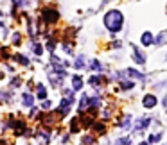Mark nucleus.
I'll return each instance as SVG.
<instances>
[{"label":"nucleus","mask_w":167,"mask_h":145,"mask_svg":"<svg viewBox=\"0 0 167 145\" xmlns=\"http://www.w3.org/2000/svg\"><path fill=\"white\" fill-rule=\"evenodd\" d=\"M122 22H124V18H122V13L121 11H108V13H106V16H104V25L111 32L121 31Z\"/></svg>","instance_id":"1"},{"label":"nucleus","mask_w":167,"mask_h":145,"mask_svg":"<svg viewBox=\"0 0 167 145\" xmlns=\"http://www.w3.org/2000/svg\"><path fill=\"white\" fill-rule=\"evenodd\" d=\"M43 18L47 23H52L54 20H58V11H52V9H47L43 11Z\"/></svg>","instance_id":"2"},{"label":"nucleus","mask_w":167,"mask_h":145,"mask_svg":"<svg viewBox=\"0 0 167 145\" xmlns=\"http://www.w3.org/2000/svg\"><path fill=\"white\" fill-rule=\"evenodd\" d=\"M142 104H144V108H155L156 106V97L155 95H146L144 97V100H142Z\"/></svg>","instance_id":"3"},{"label":"nucleus","mask_w":167,"mask_h":145,"mask_svg":"<svg viewBox=\"0 0 167 145\" xmlns=\"http://www.w3.org/2000/svg\"><path fill=\"white\" fill-rule=\"evenodd\" d=\"M131 50H133V59H135L138 65H144L146 63V56H142V54H140V50L135 49V47H131Z\"/></svg>","instance_id":"4"},{"label":"nucleus","mask_w":167,"mask_h":145,"mask_svg":"<svg viewBox=\"0 0 167 145\" xmlns=\"http://www.w3.org/2000/svg\"><path fill=\"white\" fill-rule=\"evenodd\" d=\"M126 75H131V77H137V79H140V81H146V77L140 74V72H137V70H131V68H128L126 70Z\"/></svg>","instance_id":"5"},{"label":"nucleus","mask_w":167,"mask_h":145,"mask_svg":"<svg viewBox=\"0 0 167 145\" xmlns=\"http://www.w3.org/2000/svg\"><path fill=\"white\" fill-rule=\"evenodd\" d=\"M72 88H74V90H81L83 88V81H81L79 75H76L74 79H72Z\"/></svg>","instance_id":"6"},{"label":"nucleus","mask_w":167,"mask_h":145,"mask_svg":"<svg viewBox=\"0 0 167 145\" xmlns=\"http://www.w3.org/2000/svg\"><path fill=\"white\" fill-rule=\"evenodd\" d=\"M140 41H142V45H151V43H153V36H151V32H144V34H142V39H140Z\"/></svg>","instance_id":"7"},{"label":"nucleus","mask_w":167,"mask_h":145,"mask_svg":"<svg viewBox=\"0 0 167 145\" xmlns=\"http://www.w3.org/2000/svg\"><path fill=\"white\" fill-rule=\"evenodd\" d=\"M148 124H149V118H142V120H138V126H137V131H142L148 127Z\"/></svg>","instance_id":"8"},{"label":"nucleus","mask_w":167,"mask_h":145,"mask_svg":"<svg viewBox=\"0 0 167 145\" xmlns=\"http://www.w3.org/2000/svg\"><path fill=\"white\" fill-rule=\"evenodd\" d=\"M32 100H34V98H32L31 93H25L23 95V104H25V106H32Z\"/></svg>","instance_id":"9"},{"label":"nucleus","mask_w":167,"mask_h":145,"mask_svg":"<svg viewBox=\"0 0 167 145\" xmlns=\"http://www.w3.org/2000/svg\"><path fill=\"white\" fill-rule=\"evenodd\" d=\"M45 97H47V90L42 86V84H40V86H38V98H42V100H43Z\"/></svg>","instance_id":"10"},{"label":"nucleus","mask_w":167,"mask_h":145,"mask_svg":"<svg viewBox=\"0 0 167 145\" xmlns=\"http://www.w3.org/2000/svg\"><path fill=\"white\" fill-rule=\"evenodd\" d=\"M92 70H95V72H101L103 70V65L97 61V59H93L92 61Z\"/></svg>","instance_id":"11"},{"label":"nucleus","mask_w":167,"mask_h":145,"mask_svg":"<svg viewBox=\"0 0 167 145\" xmlns=\"http://www.w3.org/2000/svg\"><path fill=\"white\" fill-rule=\"evenodd\" d=\"M32 50H34V54H42V52H43V47H42V45H38V43H34V45H32Z\"/></svg>","instance_id":"12"},{"label":"nucleus","mask_w":167,"mask_h":145,"mask_svg":"<svg viewBox=\"0 0 167 145\" xmlns=\"http://www.w3.org/2000/svg\"><path fill=\"white\" fill-rule=\"evenodd\" d=\"M83 65H85V56H79L76 61V68H83Z\"/></svg>","instance_id":"13"},{"label":"nucleus","mask_w":167,"mask_h":145,"mask_svg":"<svg viewBox=\"0 0 167 145\" xmlns=\"http://www.w3.org/2000/svg\"><path fill=\"white\" fill-rule=\"evenodd\" d=\"M90 84H92V86H99V84H101V77H92Z\"/></svg>","instance_id":"14"},{"label":"nucleus","mask_w":167,"mask_h":145,"mask_svg":"<svg viewBox=\"0 0 167 145\" xmlns=\"http://www.w3.org/2000/svg\"><path fill=\"white\" fill-rule=\"evenodd\" d=\"M15 57H16V61H20V63H22V65H29V61H27V59H25L23 56H20V54H16Z\"/></svg>","instance_id":"15"},{"label":"nucleus","mask_w":167,"mask_h":145,"mask_svg":"<svg viewBox=\"0 0 167 145\" xmlns=\"http://www.w3.org/2000/svg\"><path fill=\"white\" fill-rule=\"evenodd\" d=\"M129 126H131V118H126V120L121 124V127H122V129H128Z\"/></svg>","instance_id":"16"}]
</instances>
